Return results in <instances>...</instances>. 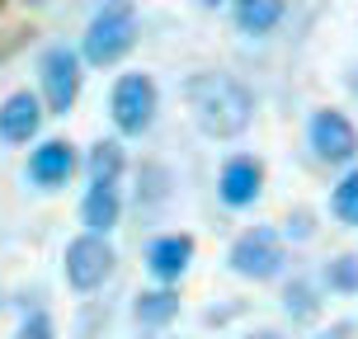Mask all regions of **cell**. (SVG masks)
<instances>
[{
	"label": "cell",
	"mask_w": 358,
	"mask_h": 339,
	"mask_svg": "<svg viewBox=\"0 0 358 339\" xmlns=\"http://www.w3.org/2000/svg\"><path fill=\"white\" fill-rule=\"evenodd\" d=\"M325 283L335 287V292H358V259L354 254L330 259V264H325Z\"/></svg>",
	"instance_id": "cell-17"
},
{
	"label": "cell",
	"mask_w": 358,
	"mask_h": 339,
	"mask_svg": "<svg viewBox=\"0 0 358 339\" xmlns=\"http://www.w3.org/2000/svg\"><path fill=\"white\" fill-rule=\"evenodd\" d=\"M283 10H287L283 0H236V24L245 34H273Z\"/></svg>",
	"instance_id": "cell-13"
},
{
	"label": "cell",
	"mask_w": 358,
	"mask_h": 339,
	"mask_svg": "<svg viewBox=\"0 0 358 339\" xmlns=\"http://www.w3.org/2000/svg\"><path fill=\"white\" fill-rule=\"evenodd\" d=\"M335 217L358 226V170H349L340 179V189H335Z\"/></svg>",
	"instance_id": "cell-18"
},
{
	"label": "cell",
	"mask_w": 358,
	"mask_h": 339,
	"mask_svg": "<svg viewBox=\"0 0 358 339\" xmlns=\"http://www.w3.org/2000/svg\"><path fill=\"white\" fill-rule=\"evenodd\" d=\"M156 104H161V94H156V80L146 71H132L123 75L118 85H113V123L123 137H142L151 118H156Z\"/></svg>",
	"instance_id": "cell-3"
},
{
	"label": "cell",
	"mask_w": 358,
	"mask_h": 339,
	"mask_svg": "<svg viewBox=\"0 0 358 339\" xmlns=\"http://www.w3.org/2000/svg\"><path fill=\"white\" fill-rule=\"evenodd\" d=\"M194 259V236H161V240H151V250H146V268L161 278V283H175L184 278V268Z\"/></svg>",
	"instance_id": "cell-10"
},
{
	"label": "cell",
	"mask_w": 358,
	"mask_h": 339,
	"mask_svg": "<svg viewBox=\"0 0 358 339\" xmlns=\"http://www.w3.org/2000/svg\"><path fill=\"white\" fill-rule=\"evenodd\" d=\"M217 189H222L227 208H250L255 198H259V189H264V165L255 161V156H236V161H227Z\"/></svg>",
	"instance_id": "cell-8"
},
{
	"label": "cell",
	"mask_w": 358,
	"mask_h": 339,
	"mask_svg": "<svg viewBox=\"0 0 358 339\" xmlns=\"http://www.w3.org/2000/svg\"><path fill=\"white\" fill-rule=\"evenodd\" d=\"M43 94L52 113H71L76 94H80V57L71 48H52L43 57Z\"/></svg>",
	"instance_id": "cell-6"
},
{
	"label": "cell",
	"mask_w": 358,
	"mask_h": 339,
	"mask_svg": "<svg viewBox=\"0 0 358 339\" xmlns=\"http://www.w3.org/2000/svg\"><path fill=\"white\" fill-rule=\"evenodd\" d=\"M227 264H231V273L255 278V283L278 278V268H283V240H278V231H268V226H255V231L236 236Z\"/></svg>",
	"instance_id": "cell-4"
},
{
	"label": "cell",
	"mask_w": 358,
	"mask_h": 339,
	"mask_svg": "<svg viewBox=\"0 0 358 339\" xmlns=\"http://www.w3.org/2000/svg\"><path fill=\"white\" fill-rule=\"evenodd\" d=\"M113 273V245L104 236H76L66 245V283L76 292H94Z\"/></svg>",
	"instance_id": "cell-5"
},
{
	"label": "cell",
	"mask_w": 358,
	"mask_h": 339,
	"mask_svg": "<svg viewBox=\"0 0 358 339\" xmlns=\"http://www.w3.org/2000/svg\"><path fill=\"white\" fill-rule=\"evenodd\" d=\"M245 339H283L278 330H259V335H245Z\"/></svg>",
	"instance_id": "cell-22"
},
{
	"label": "cell",
	"mask_w": 358,
	"mask_h": 339,
	"mask_svg": "<svg viewBox=\"0 0 358 339\" xmlns=\"http://www.w3.org/2000/svg\"><path fill=\"white\" fill-rule=\"evenodd\" d=\"M123 217V203H118V189H104V184H90L85 203H80V222H85V236H108Z\"/></svg>",
	"instance_id": "cell-12"
},
{
	"label": "cell",
	"mask_w": 358,
	"mask_h": 339,
	"mask_svg": "<svg viewBox=\"0 0 358 339\" xmlns=\"http://www.w3.org/2000/svg\"><path fill=\"white\" fill-rule=\"evenodd\" d=\"M287 231L297 236V240H306V236H311V212H297V217H287Z\"/></svg>",
	"instance_id": "cell-20"
},
{
	"label": "cell",
	"mask_w": 358,
	"mask_h": 339,
	"mask_svg": "<svg viewBox=\"0 0 358 339\" xmlns=\"http://www.w3.org/2000/svg\"><path fill=\"white\" fill-rule=\"evenodd\" d=\"M132 43H137V5L132 0H104V10L85 29V62L113 66L132 52Z\"/></svg>",
	"instance_id": "cell-2"
},
{
	"label": "cell",
	"mask_w": 358,
	"mask_h": 339,
	"mask_svg": "<svg viewBox=\"0 0 358 339\" xmlns=\"http://www.w3.org/2000/svg\"><path fill=\"white\" fill-rule=\"evenodd\" d=\"M132 316H137L142 325H170L179 316V292H170V287L142 292V297H137V306H132Z\"/></svg>",
	"instance_id": "cell-14"
},
{
	"label": "cell",
	"mask_w": 358,
	"mask_h": 339,
	"mask_svg": "<svg viewBox=\"0 0 358 339\" xmlns=\"http://www.w3.org/2000/svg\"><path fill=\"white\" fill-rule=\"evenodd\" d=\"M311 146H316L321 161L344 165L358 156V132L340 108H316V118H311Z\"/></svg>",
	"instance_id": "cell-7"
},
{
	"label": "cell",
	"mask_w": 358,
	"mask_h": 339,
	"mask_svg": "<svg viewBox=\"0 0 358 339\" xmlns=\"http://www.w3.org/2000/svg\"><path fill=\"white\" fill-rule=\"evenodd\" d=\"M38 123H43V108H38V94H29V89H15L0 104V137L5 142H29Z\"/></svg>",
	"instance_id": "cell-11"
},
{
	"label": "cell",
	"mask_w": 358,
	"mask_h": 339,
	"mask_svg": "<svg viewBox=\"0 0 358 339\" xmlns=\"http://www.w3.org/2000/svg\"><path fill=\"white\" fill-rule=\"evenodd\" d=\"M184 104L194 113V123L203 137L213 142H231L241 137L255 118V94L236 75H222V71H198L184 80Z\"/></svg>",
	"instance_id": "cell-1"
},
{
	"label": "cell",
	"mask_w": 358,
	"mask_h": 339,
	"mask_svg": "<svg viewBox=\"0 0 358 339\" xmlns=\"http://www.w3.org/2000/svg\"><path fill=\"white\" fill-rule=\"evenodd\" d=\"M15 339H57V325L48 311H29L24 316V325H19V335Z\"/></svg>",
	"instance_id": "cell-19"
},
{
	"label": "cell",
	"mask_w": 358,
	"mask_h": 339,
	"mask_svg": "<svg viewBox=\"0 0 358 339\" xmlns=\"http://www.w3.org/2000/svg\"><path fill=\"white\" fill-rule=\"evenodd\" d=\"M76 170V146L71 142H43L29 156V179H34L38 189H57V184H66Z\"/></svg>",
	"instance_id": "cell-9"
},
{
	"label": "cell",
	"mask_w": 358,
	"mask_h": 339,
	"mask_svg": "<svg viewBox=\"0 0 358 339\" xmlns=\"http://www.w3.org/2000/svg\"><path fill=\"white\" fill-rule=\"evenodd\" d=\"M118 175H123V146L118 142H99L94 151H90V179L104 184V189H113Z\"/></svg>",
	"instance_id": "cell-15"
},
{
	"label": "cell",
	"mask_w": 358,
	"mask_h": 339,
	"mask_svg": "<svg viewBox=\"0 0 358 339\" xmlns=\"http://www.w3.org/2000/svg\"><path fill=\"white\" fill-rule=\"evenodd\" d=\"M283 302H287V316L292 321H316V311H321V302H316V292H311V283H287L283 292Z\"/></svg>",
	"instance_id": "cell-16"
},
{
	"label": "cell",
	"mask_w": 358,
	"mask_h": 339,
	"mask_svg": "<svg viewBox=\"0 0 358 339\" xmlns=\"http://www.w3.org/2000/svg\"><path fill=\"white\" fill-rule=\"evenodd\" d=\"M208 5H217V0H208Z\"/></svg>",
	"instance_id": "cell-23"
},
{
	"label": "cell",
	"mask_w": 358,
	"mask_h": 339,
	"mask_svg": "<svg viewBox=\"0 0 358 339\" xmlns=\"http://www.w3.org/2000/svg\"><path fill=\"white\" fill-rule=\"evenodd\" d=\"M316 339H349V325H335V330H321Z\"/></svg>",
	"instance_id": "cell-21"
}]
</instances>
